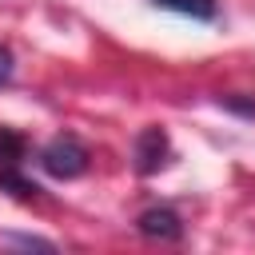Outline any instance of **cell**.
Listing matches in <instances>:
<instances>
[{
  "label": "cell",
  "instance_id": "cell-1",
  "mask_svg": "<svg viewBox=\"0 0 255 255\" xmlns=\"http://www.w3.org/2000/svg\"><path fill=\"white\" fill-rule=\"evenodd\" d=\"M88 159H92V151H88L84 139L72 135V131L56 135L52 143L40 147V167H44L52 179H76V175H84V171H88Z\"/></svg>",
  "mask_w": 255,
  "mask_h": 255
},
{
  "label": "cell",
  "instance_id": "cell-2",
  "mask_svg": "<svg viewBox=\"0 0 255 255\" xmlns=\"http://www.w3.org/2000/svg\"><path fill=\"white\" fill-rule=\"evenodd\" d=\"M135 171L139 175H155L159 167H167L171 159V143H167V131L163 128H143L135 135Z\"/></svg>",
  "mask_w": 255,
  "mask_h": 255
},
{
  "label": "cell",
  "instance_id": "cell-3",
  "mask_svg": "<svg viewBox=\"0 0 255 255\" xmlns=\"http://www.w3.org/2000/svg\"><path fill=\"white\" fill-rule=\"evenodd\" d=\"M135 227H139V235H147V239H179V235H183V223H179V215H175L171 207H147V211L135 219Z\"/></svg>",
  "mask_w": 255,
  "mask_h": 255
},
{
  "label": "cell",
  "instance_id": "cell-4",
  "mask_svg": "<svg viewBox=\"0 0 255 255\" xmlns=\"http://www.w3.org/2000/svg\"><path fill=\"white\" fill-rule=\"evenodd\" d=\"M151 4L179 12V16H191V20H215V0H151Z\"/></svg>",
  "mask_w": 255,
  "mask_h": 255
},
{
  "label": "cell",
  "instance_id": "cell-6",
  "mask_svg": "<svg viewBox=\"0 0 255 255\" xmlns=\"http://www.w3.org/2000/svg\"><path fill=\"white\" fill-rule=\"evenodd\" d=\"M12 72H16V56H12V48H4V44H0V84H8V80H12Z\"/></svg>",
  "mask_w": 255,
  "mask_h": 255
},
{
  "label": "cell",
  "instance_id": "cell-5",
  "mask_svg": "<svg viewBox=\"0 0 255 255\" xmlns=\"http://www.w3.org/2000/svg\"><path fill=\"white\" fill-rule=\"evenodd\" d=\"M0 187L12 191L16 199H36V191H40L32 179H24V175L16 171V163H4V167H0Z\"/></svg>",
  "mask_w": 255,
  "mask_h": 255
}]
</instances>
